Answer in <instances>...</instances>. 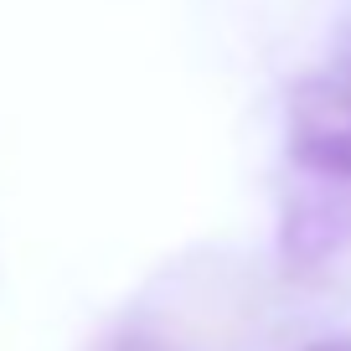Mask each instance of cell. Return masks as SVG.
<instances>
[{
    "instance_id": "obj_4",
    "label": "cell",
    "mask_w": 351,
    "mask_h": 351,
    "mask_svg": "<svg viewBox=\"0 0 351 351\" xmlns=\"http://www.w3.org/2000/svg\"><path fill=\"white\" fill-rule=\"evenodd\" d=\"M336 73H341V77H351V26L341 32V47H336Z\"/></svg>"
},
{
    "instance_id": "obj_1",
    "label": "cell",
    "mask_w": 351,
    "mask_h": 351,
    "mask_svg": "<svg viewBox=\"0 0 351 351\" xmlns=\"http://www.w3.org/2000/svg\"><path fill=\"white\" fill-rule=\"evenodd\" d=\"M289 160L315 181H351V77L336 67L289 88Z\"/></svg>"
},
{
    "instance_id": "obj_2",
    "label": "cell",
    "mask_w": 351,
    "mask_h": 351,
    "mask_svg": "<svg viewBox=\"0 0 351 351\" xmlns=\"http://www.w3.org/2000/svg\"><path fill=\"white\" fill-rule=\"evenodd\" d=\"M346 207L326 191H305V197H289L285 222H279V253H285L289 269H320L330 253L346 243Z\"/></svg>"
},
{
    "instance_id": "obj_5",
    "label": "cell",
    "mask_w": 351,
    "mask_h": 351,
    "mask_svg": "<svg viewBox=\"0 0 351 351\" xmlns=\"http://www.w3.org/2000/svg\"><path fill=\"white\" fill-rule=\"evenodd\" d=\"M300 351H351V336H320V341H310V346H300Z\"/></svg>"
},
{
    "instance_id": "obj_3",
    "label": "cell",
    "mask_w": 351,
    "mask_h": 351,
    "mask_svg": "<svg viewBox=\"0 0 351 351\" xmlns=\"http://www.w3.org/2000/svg\"><path fill=\"white\" fill-rule=\"evenodd\" d=\"M104 351H186V346H176L171 336H160V330H150V326H124Z\"/></svg>"
}]
</instances>
